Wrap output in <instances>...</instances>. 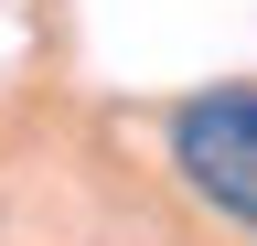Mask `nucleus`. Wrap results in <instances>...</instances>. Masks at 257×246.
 <instances>
[{"label":"nucleus","mask_w":257,"mask_h":246,"mask_svg":"<svg viewBox=\"0 0 257 246\" xmlns=\"http://www.w3.org/2000/svg\"><path fill=\"white\" fill-rule=\"evenodd\" d=\"M161 139H172L182 193L257 235V86H204V97H182Z\"/></svg>","instance_id":"1"}]
</instances>
